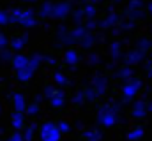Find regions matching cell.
<instances>
[{"mask_svg":"<svg viewBox=\"0 0 152 141\" xmlns=\"http://www.w3.org/2000/svg\"><path fill=\"white\" fill-rule=\"evenodd\" d=\"M67 14H71L69 2H44L39 9L41 18H66Z\"/></svg>","mask_w":152,"mask_h":141,"instance_id":"1","label":"cell"},{"mask_svg":"<svg viewBox=\"0 0 152 141\" xmlns=\"http://www.w3.org/2000/svg\"><path fill=\"white\" fill-rule=\"evenodd\" d=\"M118 111H120V104L118 102H108V104L101 106L99 113H97V122L103 127H113L118 122Z\"/></svg>","mask_w":152,"mask_h":141,"instance_id":"2","label":"cell"},{"mask_svg":"<svg viewBox=\"0 0 152 141\" xmlns=\"http://www.w3.org/2000/svg\"><path fill=\"white\" fill-rule=\"evenodd\" d=\"M9 18H11V23H20L25 28H30V27L37 25L34 11H30V9H12L9 12Z\"/></svg>","mask_w":152,"mask_h":141,"instance_id":"3","label":"cell"},{"mask_svg":"<svg viewBox=\"0 0 152 141\" xmlns=\"http://www.w3.org/2000/svg\"><path fill=\"white\" fill-rule=\"evenodd\" d=\"M42 55H34V57H28V64L25 65V67H21V69L16 70V78L20 79V81H28V79H32V76L36 74V70L39 69V65H41V62H42Z\"/></svg>","mask_w":152,"mask_h":141,"instance_id":"4","label":"cell"},{"mask_svg":"<svg viewBox=\"0 0 152 141\" xmlns=\"http://www.w3.org/2000/svg\"><path fill=\"white\" fill-rule=\"evenodd\" d=\"M44 97L48 99V102L51 108H62L66 104V94L62 88H55V86H46L44 88Z\"/></svg>","mask_w":152,"mask_h":141,"instance_id":"5","label":"cell"},{"mask_svg":"<svg viewBox=\"0 0 152 141\" xmlns=\"http://www.w3.org/2000/svg\"><path fill=\"white\" fill-rule=\"evenodd\" d=\"M140 88H142V81H140L138 78H134V76H133L131 79L124 81V85H122V97H124V101L134 99L136 94L140 92Z\"/></svg>","mask_w":152,"mask_h":141,"instance_id":"6","label":"cell"},{"mask_svg":"<svg viewBox=\"0 0 152 141\" xmlns=\"http://www.w3.org/2000/svg\"><path fill=\"white\" fill-rule=\"evenodd\" d=\"M41 141H60V132L57 129V124L53 122H44L39 129Z\"/></svg>","mask_w":152,"mask_h":141,"instance_id":"7","label":"cell"},{"mask_svg":"<svg viewBox=\"0 0 152 141\" xmlns=\"http://www.w3.org/2000/svg\"><path fill=\"white\" fill-rule=\"evenodd\" d=\"M90 88L97 94V97L99 95H103L104 92H106V88H108V79L104 78V76H101V74H96L94 78H92V81H90Z\"/></svg>","mask_w":152,"mask_h":141,"instance_id":"8","label":"cell"},{"mask_svg":"<svg viewBox=\"0 0 152 141\" xmlns=\"http://www.w3.org/2000/svg\"><path fill=\"white\" fill-rule=\"evenodd\" d=\"M131 115H133V118H143V116H147V101L145 99H138L133 104Z\"/></svg>","mask_w":152,"mask_h":141,"instance_id":"9","label":"cell"},{"mask_svg":"<svg viewBox=\"0 0 152 141\" xmlns=\"http://www.w3.org/2000/svg\"><path fill=\"white\" fill-rule=\"evenodd\" d=\"M11 124H12V129H14L16 132H21L23 127H25V113L14 111L12 116H11Z\"/></svg>","mask_w":152,"mask_h":141,"instance_id":"10","label":"cell"},{"mask_svg":"<svg viewBox=\"0 0 152 141\" xmlns=\"http://www.w3.org/2000/svg\"><path fill=\"white\" fill-rule=\"evenodd\" d=\"M12 104H14V111H18V113H25V108H27L25 95L20 94V92H14V94H12Z\"/></svg>","mask_w":152,"mask_h":141,"instance_id":"11","label":"cell"},{"mask_svg":"<svg viewBox=\"0 0 152 141\" xmlns=\"http://www.w3.org/2000/svg\"><path fill=\"white\" fill-rule=\"evenodd\" d=\"M27 41H28V37L27 35H20V37H12L11 41H9V46H11V49H14V51H21L25 46H27Z\"/></svg>","mask_w":152,"mask_h":141,"instance_id":"12","label":"cell"},{"mask_svg":"<svg viewBox=\"0 0 152 141\" xmlns=\"http://www.w3.org/2000/svg\"><path fill=\"white\" fill-rule=\"evenodd\" d=\"M143 57H145V53L143 51H140V49H134V51H129L127 53V57H126V64L127 65H134V64H138V62H142L143 60Z\"/></svg>","mask_w":152,"mask_h":141,"instance_id":"13","label":"cell"},{"mask_svg":"<svg viewBox=\"0 0 152 141\" xmlns=\"http://www.w3.org/2000/svg\"><path fill=\"white\" fill-rule=\"evenodd\" d=\"M11 64H12V67H14V69L18 70V69H21V67H25V65L28 64V57H27V55H23V53H16V55H12Z\"/></svg>","mask_w":152,"mask_h":141,"instance_id":"14","label":"cell"},{"mask_svg":"<svg viewBox=\"0 0 152 141\" xmlns=\"http://www.w3.org/2000/svg\"><path fill=\"white\" fill-rule=\"evenodd\" d=\"M41 101H42V97H41V95H37V97L34 99V102L27 104V108H25V113H27V115H30V116H36V115H39V109H41Z\"/></svg>","mask_w":152,"mask_h":141,"instance_id":"15","label":"cell"},{"mask_svg":"<svg viewBox=\"0 0 152 141\" xmlns=\"http://www.w3.org/2000/svg\"><path fill=\"white\" fill-rule=\"evenodd\" d=\"M83 138L87 141H101L103 140V132L101 129H88L83 132Z\"/></svg>","mask_w":152,"mask_h":141,"instance_id":"16","label":"cell"},{"mask_svg":"<svg viewBox=\"0 0 152 141\" xmlns=\"http://www.w3.org/2000/svg\"><path fill=\"white\" fill-rule=\"evenodd\" d=\"M64 62L69 64V65H75V64L80 62V55L76 53V49H67V51H66V55H64Z\"/></svg>","mask_w":152,"mask_h":141,"instance_id":"17","label":"cell"},{"mask_svg":"<svg viewBox=\"0 0 152 141\" xmlns=\"http://www.w3.org/2000/svg\"><path fill=\"white\" fill-rule=\"evenodd\" d=\"M36 132H37V125H36V124H32V125H28V127H23V132H21L23 141H32Z\"/></svg>","mask_w":152,"mask_h":141,"instance_id":"18","label":"cell"},{"mask_svg":"<svg viewBox=\"0 0 152 141\" xmlns=\"http://www.w3.org/2000/svg\"><path fill=\"white\" fill-rule=\"evenodd\" d=\"M143 134H145V132H143L142 127H134L133 131L127 132V140L129 141H140L142 138H143Z\"/></svg>","mask_w":152,"mask_h":141,"instance_id":"19","label":"cell"},{"mask_svg":"<svg viewBox=\"0 0 152 141\" xmlns=\"http://www.w3.org/2000/svg\"><path fill=\"white\" fill-rule=\"evenodd\" d=\"M117 78L122 79V81L131 79V78H133V69H131V67H124V69H120L118 72H117Z\"/></svg>","mask_w":152,"mask_h":141,"instance_id":"20","label":"cell"},{"mask_svg":"<svg viewBox=\"0 0 152 141\" xmlns=\"http://www.w3.org/2000/svg\"><path fill=\"white\" fill-rule=\"evenodd\" d=\"M94 41H96V37L88 32V34H85L81 39H80V44H81L83 48H90V46L94 44Z\"/></svg>","mask_w":152,"mask_h":141,"instance_id":"21","label":"cell"},{"mask_svg":"<svg viewBox=\"0 0 152 141\" xmlns=\"http://www.w3.org/2000/svg\"><path fill=\"white\" fill-rule=\"evenodd\" d=\"M117 21H118V16H117L115 12H112V14H110V16H108L106 20H103V21H101L99 25H101V27H104V28H108V27H112V25H115Z\"/></svg>","mask_w":152,"mask_h":141,"instance_id":"22","label":"cell"},{"mask_svg":"<svg viewBox=\"0 0 152 141\" xmlns=\"http://www.w3.org/2000/svg\"><path fill=\"white\" fill-rule=\"evenodd\" d=\"M151 46H152L151 41H147V39H140V41H138V46H136V49H140V51L147 53V51L151 49Z\"/></svg>","mask_w":152,"mask_h":141,"instance_id":"23","label":"cell"},{"mask_svg":"<svg viewBox=\"0 0 152 141\" xmlns=\"http://www.w3.org/2000/svg\"><path fill=\"white\" fill-rule=\"evenodd\" d=\"M57 129H58V132H60V134H67V132L71 131V125H69V122L62 120V122H58V124H57Z\"/></svg>","mask_w":152,"mask_h":141,"instance_id":"24","label":"cell"},{"mask_svg":"<svg viewBox=\"0 0 152 141\" xmlns=\"http://www.w3.org/2000/svg\"><path fill=\"white\" fill-rule=\"evenodd\" d=\"M83 14H85V18H87V20L94 18V16H96V7H94V5H90V4H88V5H85V7H83Z\"/></svg>","mask_w":152,"mask_h":141,"instance_id":"25","label":"cell"},{"mask_svg":"<svg viewBox=\"0 0 152 141\" xmlns=\"http://www.w3.org/2000/svg\"><path fill=\"white\" fill-rule=\"evenodd\" d=\"M53 79H55V83H57V85H62V86L69 83V81H67V78H66L62 72H55V74H53Z\"/></svg>","mask_w":152,"mask_h":141,"instance_id":"26","label":"cell"},{"mask_svg":"<svg viewBox=\"0 0 152 141\" xmlns=\"http://www.w3.org/2000/svg\"><path fill=\"white\" fill-rule=\"evenodd\" d=\"M142 7H143L142 0H131L127 5V11H142Z\"/></svg>","mask_w":152,"mask_h":141,"instance_id":"27","label":"cell"},{"mask_svg":"<svg viewBox=\"0 0 152 141\" xmlns=\"http://www.w3.org/2000/svg\"><path fill=\"white\" fill-rule=\"evenodd\" d=\"M12 60V53L5 48V49H2L0 51V62H11Z\"/></svg>","mask_w":152,"mask_h":141,"instance_id":"28","label":"cell"},{"mask_svg":"<svg viewBox=\"0 0 152 141\" xmlns=\"http://www.w3.org/2000/svg\"><path fill=\"white\" fill-rule=\"evenodd\" d=\"M73 102H75L76 106H80V104H83V102H85V95H83V90L76 92L75 95H73Z\"/></svg>","mask_w":152,"mask_h":141,"instance_id":"29","label":"cell"},{"mask_svg":"<svg viewBox=\"0 0 152 141\" xmlns=\"http://www.w3.org/2000/svg\"><path fill=\"white\" fill-rule=\"evenodd\" d=\"M110 51H112V57L117 60V58L120 57V44H118V42H113L112 48H110Z\"/></svg>","mask_w":152,"mask_h":141,"instance_id":"30","label":"cell"},{"mask_svg":"<svg viewBox=\"0 0 152 141\" xmlns=\"http://www.w3.org/2000/svg\"><path fill=\"white\" fill-rule=\"evenodd\" d=\"M7 23H11L9 12H5L4 9H0V25H7Z\"/></svg>","mask_w":152,"mask_h":141,"instance_id":"31","label":"cell"},{"mask_svg":"<svg viewBox=\"0 0 152 141\" xmlns=\"http://www.w3.org/2000/svg\"><path fill=\"white\" fill-rule=\"evenodd\" d=\"M7 44H9L7 35L4 34V32H0V51H2V49H5V48H7Z\"/></svg>","mask_w":152,"mask_h":141,"instance_id":"32","label":"cell"},{"mask_svg":"<svg viewBox=\"0 0 152 141\" xmlns=\"http://www.w3.org/2000/svg\"><path fill=\"white\" fill-rule=\"evenodd\" d=\"M83 18H85V14H83V9H78V11L75 12V16H73L75 23H78V25L81 23V20H83Z\"/></svg>","mask_w":152,"mask_h":141,"instance_id":"33","label":"cell"},{"mask_svg":"<svg viewBox=\"0 0 152 141\" xmlns=\"http://www.w3.org/2000/svg\"><path fill=\"white\" fill-rule=\"evenodd\" d=\"M7 141H23V136H21V132H14Z\"/></svg>","mask_w":152,"mask_h":141,"instance_id":"34","label":"cell"},{"mask_svg":"<svg viewBox=\"0 0 152 141\" xmlns=\"http://www.w3.org/2000/svg\"><path fill=\"white\" fill-rule=\"evenodd\" d=\"M99 62V55H90L88 57V64H97Z\"/></svg>","mask_w":152,"mask_h":141,"instance_id":"35","label":"cell"},{"mask_svg":"<svg viewBox=\"0 0 152 141\" xmlns=\"http://www.w3.org/2000/svg\"><path fill=\"white\" fill-rule=\"evenodd\" d=\"M42 60H46V62H48L50 65H55V64H57V60H55L53 57H46V58H42Z\"/></svg>","mask_w":152,"mask_h":141,"instance_id":"36","label":"cell"},{"mask_svg":"<svg viewBox=\"0 0 152 141\" xmlns=\"http://www.w3.org/2000/svg\"><path fill=\"white\" fill-rule=\"evenodd\" d=\"M147 70H149L147 74H149V76H151V78H152V64H149V65H147Z\"/></svg>","mask_w":152,"mask_h":141,"instance_id":"37","label":"cell"},{"mask_svg":"<svg viewBox=\"0 0 152 141\" xmlns=\"http://www.w3.org/2000/svg\"><path fill=\"white\" fill-rule=\"evenodd\" d=\"M147 111H152V101H147Z\"/></svg>","mask_w":152,"mask_h":141,"instance_id":"38","label":"cell"},{"mask_svg":"<svg viewBox=\"0 0 152 141\" xmlns=\"http://www.w3.org/2000/svg\"><path fill=\"white\" fill-rule=\"evenodd\" d=\"M147 11H149V12H151V14H152V2H151V4H149V5H147Z\"/></svg>","mask_w":152,"mask_h":141,"instance_id":"39","label":"cell"},{"mask_svg":"<svg viewBox=\"0 0 152 141\" xmlns=\"http://www.w3.org/2000/svg\"><path fill=\"white\" fill-rule=\"evenodd\" d=\"M21 2H37V0H21Z\"/></svg>","mask_w":152,"mask_h":141,"instance_id":"40","label":"cell"},{"mask_svg":"<svg viewBox=\"0 0 152 141\" xmlns=\"http://www.w3.org/2000/svg\"><path fill=\"white\" fill-rule=\"evenodd\" d=\"M0 113H2V106H0Z\"/></svg>","mask_w":152,"mask_h":141,"instance_id":"41","label":"cell"},{"mask_svg":"<svg viewBox=\"0 0 152 141\" xmlns=\"http://www.w3.org/2000/svg\"><path fill=\"white\" fill-rule=\"evenodd\" d=\"M113 2H120V0H113Z\"/></svg>","mask_w":152,"mask_h":141,"instance_id":"42","label":"cell"},{"mask_svg":"<svg viewBox=\"0 0 152 141\" xmlns=\"http://www.w3.org/2000/svg\"><path fill=\"white\" fill-rule=\"evenodd\" d=\"M151 48H152V46H151Z\"/></svg>","mask_w":152,"mask_h":141,"instance_id":"43","label":"cell"},{"mask_svg":"<svg viewBox=\"0 0 152 141\" xmlns=\"http://www.w3.org/2000/svg\"><path fill=\"white\" fill-rule=\"evenodd\" d=\"M0 141H2V140H0Z\"/></svg>","mask_w":152,"mask_h":141,"instance_id":"44","label":"cell"}]
</instances>
